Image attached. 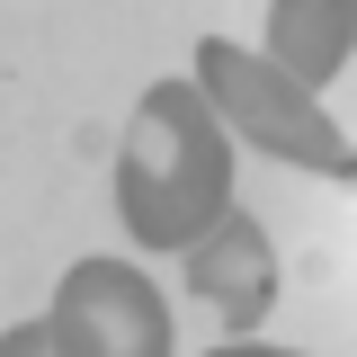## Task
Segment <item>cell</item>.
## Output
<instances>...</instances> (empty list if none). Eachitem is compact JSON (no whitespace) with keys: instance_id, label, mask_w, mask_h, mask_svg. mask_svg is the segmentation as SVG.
Listing matches in <instances>:
<instances>
[{"instance_id":"6da1fadb","label":"cell","mask_w":357,"mask_h":357,"mask_svg":"<svg viewBox=\"0 0 357 357\" xmlns=\"http://www.w3.org/2000/svg\"><path fill=\"white\" fill-rule=\"evenodd\" d=\"M232 206V152L197 81H152L116 152V215L143 250H188Z\"/></svg>"},{"instance_id":"7a4b0ae2","label":"cell","mask_w":357,"mask_h":357,"mask_svg":"<svg viewBox=\"0 0 357 357\" xmlns=\"http://www.w3.org/2000/svg\"><path fill=\"white\" fill-rule=\"evenodd\" d=\"M197 98H206L215 126H232L250 152L304 161V170H321V178H357L340 126H331V116L312 107V89H295L268 54H241V45L206 36V45H197Z\"/></svg>"},{"instance_id":"3957f363","label":"cell","mask_w":357,"mask_h":357,"mask_svg":"<svg viewBox=\"0 0 357 357\" xmlns=\"http://www.w3.org/2000/svg\"><path fill=\"white\" fill-rule=\"evenodd\" d=\"M63 357H170V304L126 259H81L45 312Z\"/></svg>"},{"instance_id":"277c9868","label":"cell","mask_w":357,"mask_h":357,"mask_svg":"<svg viewBox=\"0 0 357 357\" xmlns=\"http://www.w3.org/2000/svg\"><path fill=\"white\" fill-rule=\"evenodd\" d=\"M188 286L206 295V304L232 321V331H250L268 312V295H277V259H268V232L250 215H232L223 206L197 241H188Z\"/></svg>"},{"instance_id":"5b68a950","label":"cell","mask_w":357,"mask_h":357,"mask_svg":"<svg viewBox=\"0 0 357 357\" xmlns=\"http://www.w3.org/2000/svg\"><path fill=\"white\" fill-rule=\"evenodd\" d=\"M349 9L357 0H277L268 9V63L295 89L340 81V63H349Z\"/></svg>"},{"instance_id":"8992f818","label":"cell","mask_w":357,"mask_h":357,"mask_svg":"<svg viewBox=\"0 0 357 357\" xmlns=\"http://www.w3.org/2000/svg\"><path fill=\"white\" fill-rule=\"evenodd\" d=\"M0 357H63V349H54V331H45V321H18V331L0 340Z\"/></svg>"},{"instance_id":"52a82bcc","label":"cell","mask_w":357,"mask_h":357,"mask_svg":"<svg viewBox=\"0 0 357 357\" xmlns=\"http://www.w3.org/2000/svg\"><path fill=\"white\" fill-rule=\"evenodd\" d=\"M206 357H295V349H250V340H232V349H206Z\"/></svg>"}]
</instances>
